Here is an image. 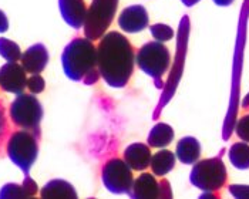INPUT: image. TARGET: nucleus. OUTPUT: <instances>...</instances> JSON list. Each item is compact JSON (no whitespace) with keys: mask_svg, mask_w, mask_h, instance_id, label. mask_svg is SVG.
I'll list each match as a JSON object with an SVG mask.
<instances>
[{"mask_svg":"<svg viewBox=\"0 0 249 199\" xmlns=\"http://www.w3.org/2000/svg\"><path fill=\"white\" fill-rule=\"evenodd\" d=\"M96 47L100 77L113 88H124L134 73L135 49L131 41L118 32H108L98 39Z\"/></svg>","mask_w":249,"mask_h":199,"instance_id":"f257e3e1","label":"nucleus"},{"mask_svg":"<svg viewBox=\"0 0 249 199\" xmlns=\"http://www.w3.org/2000/svg\"><path fill=\"white\" fill-rule=\"evenodd\" d=\"M61 64L66 76L86 85L96 84L100 79L97 68V47L87 37H76L64 49Z\"/></svg>","mask_w":249,"mask_h":199,"instance_id":"f03ea898","label":"nucleus"},{"mask_svg":"<svg viewBox=\"0 0 249 199\" xmlns=\"http://www.w3.org/2000/svg\"><path fill=\"white\" fill-rule=\"evenodd\" d=\"M40 133L19 130L10 134L6 144V152L10 161L27 175L38 155Z\"/></svg>","mask_w":249,"mask_h":199,"instance_id":"7ed1b4c3","label":"nucleus"},{"mask_svg":"<svg viewBox=\"0 0 249 199\" xmlns=\"http://www.w3.org/2000/svg\"><path fill=\"white\" fill-rule=\"evenodd\" d=\"M227 168L221 155L215 158L196 161L190 175L191 183L204 192H219L227 183Z\"/></svg>","mask_w":249,"mask_h":199,"instance_id":"20e7f679","label":"nucleus"},{"mask_svg":"<svg viewBox=\"0 0 249 199\" xmlns=\"http://www.w3.org/2000/svg\"><path fill=\"white\" fill-rule=\"evenodd\" d=\"M138 67L157 83V87H162V76L168 71L171 54L170 50L161 41H150L144 44L135 54Z\"/></svg>","mask_w":249,"mask_h":199,"instance_id":"39448f33","label":"nucleus"},{"mask_svg":"<svg viewBox=\"0 0 249 199\" xmlns=\"http://www.w3.org/2000/svg\"><path fill=\"white\" fill-rule=\"evenodd\" d=\"M9 116L12 122L20 130L40 133V122L43 118V107L33 94H18L10 104Z\"/></svg>","mask_w":249,"mask_h":199,"instance_id":"423d86ee","label":"nucleus"},{"mask_svg":"<svg viewBox=\"0 0 249 199\" xmlns=\"http://www.w3.org/2000/svg\"><path fill=\"white\" fill-rule=\"evenodd\" d=\"M117 7L118 0H93L87 9V16L83 26L84 36L91 41L100 39L111 26Z\"/></svg>","mask_w":249,"mask_h":199,"instance_id":"0eeeda50","label":"nucleus"},{"mask_svg":"<svg viewBox=\"0 0 249 199\" xmlns=\"http://www.w3.org/2000/svg\"><path fill=\"white\" fill-rule=\"evenodd\" d=\"M101 181L111 194H130L134 174L123 158L113 157L107 159L101 169Z\"/></svg>","mask_w":249,"mask_h":199,"instance_id":"6e6552de","label":"nucleus"},{"mask_svg":"<svg viewBox=\"0 0 249 199\" xmlns=\"http://www.w3.org/2000/svg\"><path fill=\"white\" fill-rule=\"evenodd\" d=\"M131 198H171L173 191L170 188V182L164 177L158 181L154 174L142 172L137 179H134L131 191L128 194Z\"/></svg>","mask_w":249,"mask_h":199,"instance_id":"1a4fd4ad","label":"nucleus"},{"mask_svg":"<svg viewBox=\"0 0 249 199\" xmlns=\"http://www.w3.org/2000/svg\"><path fill=\"white\" fill-rule=\"evenodd\" d=\"M27 84V73L18 61H9L0 67V88L10 94H21Z\"/></svg>","mask_w":249,"mask_h":199,"instance_id":"9d476101","label":"nucleus"},{"mask_svg":"<svg viewBox=\"0 0 249 199\" xmlns=\"http://www.w3.org/2000/svg\"><path fill=\"white\" fill-rule=\"evenodd\" d=\"M118 26L127 33H138L148 27V13L144 6L134 4L125 7L118 16Z\"/></svg>","mask_w":249,"mask_h":199,"instance_id":"9b49d317","label":"nucleus"},{"mask_svg":"<svg viewBox=\"0 0 249 199\" xmlns=\"http://www.w3.org/2000/svg\"><path fill=\"white\" fill-rule=\"evenodd\" d=\"M58 9L64 21L73 27L81 29L87 16V4L84 0H58Z\"/></svg>","mask_w":249,"mask_h":199,"instance_id":"f8f14e48","label":"nucleus"},{"mask_svg":"<svg viewBox=\"0 0 249 199\" xmlns=\"http://www.w3.org/2000/svg\"><path fill=\"white\" fill-rule=\"evenodd\" d=\"M21 66L29 74H40L47 63H49V51L44 44L37 43L30 46L24 53H21Z\"/></svg>","mask_w":249,"mask_h":199,"instance_id":"ddd939ff","label":"nucleus"},{"mask_svg":"<svg viewBox=\"0 0 249 199\" xmlns=\"http://www.w3.org/2000/svg\"><path fill=\"white\" fill-rule=\"evenodd\" d=\"M151 149L148 144L142 142H134L128 145L124 152H123V159L127 162V165L133 171H145L150 166L151 161Z\"/></svg>","mask_w":249,"mask_h":199,"instance_id":"4468645a","label":"nucleus"},{"mask_svg":"<svg viewBox=\"0 0 249 199\" xmlns=\"http://www.w3.org/2000/svg\"><path fill=\"white\" fill-rule=\"evenodd\" d=\"M175 157L182 164L194 165L201 157V144L195 137H184L178 141Z\"/></svg>","mask_w":249,"mask_h":199,"instance_id":"2eb2a0df","label":"nucleus"},{"mask_svg":"<svg viewBox=\"0 0 249 199\" xmlns=\"http://www.w3.org/2000/svg\"><path fill=\"white\" fill-rule=\"evenodd\" d=\"M37 194V183L29 177V174L24 177L21 185L18 183H6L0 189V198H32Z\"/></svg>","mask_w":249,"mask_h":199,"instance_id":"dca6fc26","label":"nucleus"},{"mask_svg":"<svg viewBox=\"0 0 249 199\" xmlns=\"http://www.w3.org/2000/svg\"><path fill=\"white\" fill-rule=\"evenodd\" d=\"M175 154L170 149H162L160 148L158 152H155L151 155V161H150V168L155 177L161 178L165 177L168 172H171L175 166Z\"/></svg>","mask_w":249,"mask_h":199,"instance_id":"f3484780","label":"nucleus"},{"mask_svg":"<svg viewBox=\"0 0 249 199\" xmlns=\"http://www.w3.org/2000/svg\"><path fill=\"white\" fill-rule=\"evenodd\" d=\"M41 198H77L74 186L64 179H53L40 191Z\"/></svg>","mask_w":249,"mask_h":199,"instance_id":"a211bd4d","label":"nucleus"},{"mask_svg":"<svg viewBox=\"0 0 249 199\" xmlns=\"http://www.w3.org/2000/svg\"><path fill=\"white\" fill-rule=\"evenodd\" d=\"M174 135L175 134H174L171 125H168L165 122H158L150 131L147 142H148L150 148H165L173 142Z\"/></svg>","mask_w":249,"mask_h":199,"instance_id":"6ab92c4d","label":"nucleus"},{"mask_svg":"<svg viewBox=\"0 0 249 199\" xmlns=\"http://www.w3.org/2000/svg\"><path fill=\"white\" fill-rule=\"evenodd\" d=\"M231 164L238 169L249 168V144L248 142H235L228 152Z\"/></svg>","mask_w":249,"mask_h":199,"instance_id":"aec40b11","label":"nucleus"},{"mask_svg":"<svg viewBox=\"0 0 249 199\" xmlns=\"http://www.w3.org/2000/svg\"><path fill=\"white\" fill-rule=\"evenodd\" d=\"M0 56L7 61H19L21 59L19 44L6 37H0Z\"/></svg>","mask_w":249,"mask_h":199,"instance_id":"412c9836","label":"nucleus"},{"mask_svg":"<svg viewBox=\"0 0 249 199\" xmlns=\"http://www.w3.org/2000/svg\"><path fill=\"white\" fill-rule=\"evenodd\" d=\"M150 33L154 39L157 41H168L174 37V30L173 27H170L168 24H164V23H157L153 24L150 27Z\"/></svg>","mask_w":249,"mask_h":199,"instance_id":"4be33fe9","label":"nucleus"},{"mask_svg":"<svg viewBox=\"0 0 249 199\" xmlns=\"http://www.w3.org/2000/svg\"><path fill=\"white\" fill-rule=\"evenodd\" d=\"M235 131H236L238 138L249 144V114L242 116L241 118L238 119L236 127H235Z\"/></svg>","mask_w":249,"mask_h":199,"instance_id":"5701e85b","label":"nucleus"},{"mask_svg":"<svg viewBox=\"0 0 249 199\" xmlns=\"http://www.w3.org/2000/svg\"><path fill=\"white\" fill-rule=\"evenodd\" d=\"M26 87L29 88V91L32 94H40L44 88H46V81L40 76V74H32L27 79V84Z\"/></svg>","mask_w":249,"mask_h":199,"instance_id":"b1692460","label":"nucleus"},{"mask_svg":"<svg viewBox=\"0 0 249 199\" xmlns=\"http://www.w3.org/2000/svg\"><path fill=\"white\" fill-rule=\"evenodd\" d=\"M9 131V124H7V118H6V108L3 101L0 100V149L3 147V142L7 141L6 135Z\"/></svg>","mask_w":249,"mask_h":199,"instance_id":"393cba45","label":"nucleus"},{"mask_svg":"<svg viewBox=\"0 0 249 199\" xmlns=\"http://www.w3.org/2000/svg\"><path fill=\"white\" fill-rule=\"evenodd\" d=\"M230 192L235 198H249L248 185H230Z\"/></svg>","mask_w":249,"mask_h":199,"instance_id":"a878e982","label":"nucleus"},{"mask_svg":"<svg viewBox=\"0 0 249 199\" xmlns=\"http://www.w3.org/2000/svg\"><path fill=\"white\" fill-rule=\"evenodd\" d=\"M9 30V20L4 12L0 10V33H6Z\"/></svg>","mask_w":249,"mask_h":199,"instance_id":"bb28decb","label":"nucleus"},{"mask_svg":"<svg viewBox=\"0 0 249 199\" xmlns=\"http://www.w3.org/2000/svg\"><path fill=\"white\" fill-rule=\"evenodd\" d=\"M213 3L218 6H230L233 3V0H213Z\"/></svg>","mask_w":249,"mask_h":199,"instance_id":"cd10ccee","label":"nucleus"},{"mask_svg":"<svg viewBox=\"0 0 249 199\" xmlns=\"http://www.w3.org/2000/svg\"><path fill=\"white\" fill-rule=\"evenodd\" d=\"M185 6H188V7H191V6H194V4H196L199 0H181Z\"/></svg>","mask_w":249,"mask_h":199,"instance_id":"c85d7f7f","label":"nucleus"}]
</instances>
